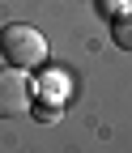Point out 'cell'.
Wrapping results in <instances>:
<instances>
[{"label": "cell", "instance_id": "cell-2", "mask_svg": "<svg viewBox=\"0 0 132 153\" xmlns=\"http://www.w3.org/2000/svg\"><path fill=\"white\" fill-rule=\"evenodd\" d=\"M34 102V85L22 68H0V115L13 119V115H26Z\"/></svg>", "mask_w": 132, "mask_h": 153}, {"label": "cell", "instance_id": "cell-3", "mask_svg": "<svg viewBox=\"0 0 132 153\" xmlns=\"http://www.w3.org/2000/svg\"><path fill=\"white\" fill-rule=\"evenodd\" d=\"M111 43L124 47V51H132V4L111 17Z\"/></svg>", "mask_w": 132, "mask_h": 153}, {"label": "cell", "instance_id": "cell-1", "mask_svg": "<svg viewBox=\"0 0 132 153\" xmlns=\"http://www.w3.org/2000/svg\"><path fill=\"white\" fill-rule=\"evenodd\" d=\"M0 55L13 68H34L47 60V38L34 26H4L0 30Z\"/></svg>", "mask_w": 132, "mask_h": 153}]
</instances>
